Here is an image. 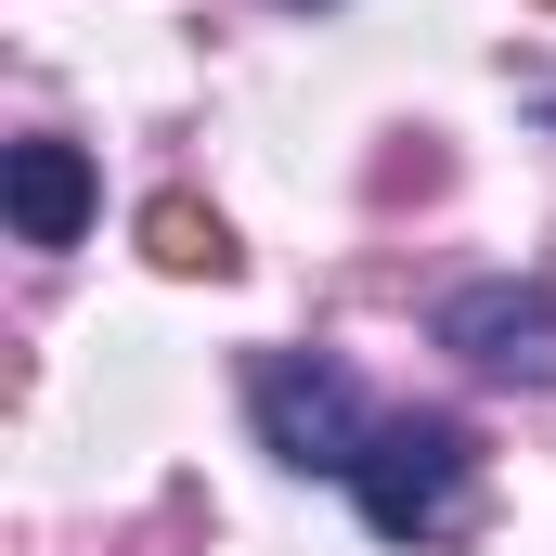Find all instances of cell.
<instances>
[{"instance_id": "1", "label": "cell", "mask_w": 556, "mask_h": 556, "mask_svg": "<svg viewBox=\"0 0 556 556\" xmlns=\"http://www.w3.org/2000/svg\"><path fill=\"white\" fill-rule=\"evenodd\" d=\"M466 479H479V453H466L453 415H389L363 440V466H350V492H363V518L389 544H453L466 531Z\"/></svg>"}, {"instance_id": "2", "label": "cell", "mask_w": 556, "mask_h": 556, "mask_svg": "<svg viewBox=\"0 0 556 556\" xmlns=\"http://www.w3.org/2000/svg\"><path fill=\"white\" fill-rule=\"evenodd\" d=\"M247 402H260V440H273L285 466H311V479H350L363 466V402H350V376L337 363H311V350H273L260 376H247Z\"/></svg>"}, {"instance_id": "3", "label": "cell", "mask_w": 556, "mask_h": 556, "mask_svg": "<svg viewBox=\"0 0 556 556\" xmlns=\"http://www.w3.org/2000/svg\"><path fill=\"white\" fill-rule=\"evenodd\" d=\"M440 350H466L479 376H518V389H556V285H453L440 298Z\"/></svg>"}, {"instance_id": "4", "label": "cell", "mask_w": 556, "mask_h": 556, "mask_svg": "<svg viewBox=\"0 0 556 556\" xmlns=\"http://www.w3.org/2000/svg\"><path fill=\"white\" fill-rule=\"evenodd\" d=\"M0 207H13L26 247H78V233H91V155H78V142H13Z\"/></svg>"}, {"instance_id": "5", "label": "cell", "mask_w": 556, "mask_h": 556, "mask_svg": "<svg viewBox=\"0 0 556 556\" xmlns=\"http://www.w3.org/2000/svg\"><path fill=\"white\" fill-rule=\"evenodd\" d=\"M142 260H155V273H181V285H220L247 247H233V220H220V207H194V194H155V207H142Z\"/></svg>"}, {"instance_id": "6", "label": "cell", "mask_w": 556, "mask_h": 556, "mask_svg": "<svg viewBox=\"0 0 556 556\" xmlns=\"http://www.w3.org/2000/svg\"><path fill=\"white\" fill-rule=\"evenodd\" d=\"M544 13H556V0H544Z\"/></svg>"}]
</instances>
